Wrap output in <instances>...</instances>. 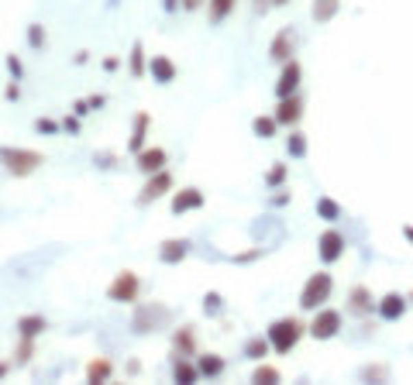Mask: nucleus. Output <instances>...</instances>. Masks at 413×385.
Here are the masks:
<instances>
[{
	"instance_id": "f257e3e1",
	"label": "nucleus",
	"mask_w": 413,
	"mask_h": 385,
	"mask_svg": "<svg viewBox=\"0 0 413 385\" xmlns=\"http://www.w3.org/2000/svg\"><path fill=\"white\" fill-rule=\"evenodd\" d=\"M42 162H45V159H42V152H35V148H11V145L0 148V165H4L14 179L32 176Z\"/></svg>"
},
{
	"instance_id": "f03ea898",
	"label": "nucleus",
	"mask_w": 413,
	"mask_h": 385,
	"mask_svg": "<svg viewBox=\"0 0 413 385\" xmlns=\"http://www.w3.org/2000/svg\"><path fill=\"white\" fill-rule=\"evenodd\" d=\"M138 292H141V279H138V272H131V268L117 272V275L110 279V285H107V299H110V303H134Z\"/></svg>"
},
{
	"instance_id": "7ed1b4c3",
	"label": "nucleus",
	"mask_w": 413,
	"mask_h": 385,
	"mask_svg": "<svg viewBox=\"0 0 413 385\" xmlns=\"http://www.w3.org/2000/svg\"><path fill=\"white\" fill-rule=\"evenodd\" d=\"M303 337V323L300 320H276L272 327H269V344L279 351V354H286L290 347H296V340Z\"/></svg>"
},
{
	"instance_id": "20e7f679",
	"label": "nucleus",
	"mask_w": 413,
	"mask_h": 385,
	"mask_svg": "<svg viewBox=\"0 0 413 385\" xmlns=\"http://www.w3.org/2000/svg\"><path fill=\"white\" fill-rule=\"evenodd\" d=\"M327 296H331V275H327V272H317V275L307 279V285H303V292H300V306H303V310H317V306H324Z\"/></svg>"
},
{
	"instance_id": "39448f33",
	"label": "nucleus",
	"mask_w": 413,
	"mask_h": 385,
	"mask_svg": "<svg viewBox=\"0 0 413 385\" xmlns=\"http://www.w3.org/2000/svg\"><path fill=\"white\" fill-rule=\"evenodd\" d=\"M169 189H172V176H169L165 169H158V172H152V176H148L145 189L138 193V203H141V207H145V203H155V200H162Z\"/></svg>"
},
{
	"instance_id": "423d86ee",
	"label": "nucleus",
	"mask_w": 413,
	"mask_h": 385,
	"mask_svg": "<svg viewBox=\"0 0 413 385\" xmlns=\"http://www.w3.org/2000/svg\"><path fill=\"white\" fill-rule=\"evenodd\" d=\"M165 320H169L165 306H138L131 327H134V334H148V330H158V323H165Z\"/></svg>"
},
{
	"instance_id": "0eeeda50",
	"label": "nucleus",
	"mask_w": 413,
	"mask_h": 385,
	"mask_svg": "<svg viewBox=\"0 0 413 385\" xmlns=\"http://www.w3.org/2000/svg\"><path fill=\"white\" fill-rule=\"evenodd\" d=\"M200 207H203V189L182 186V189L172 193V213H176V217H179V213H189V210H200Z\"/></svg>"
},
{
	"instance_id": "6e6552de",
	"label": "nucleus",
	"mask_w": 413,
	"mask_h": 385,
	"mask_svg": "<svg viewBox=\"0 0 413 385\" xmlns=\"http://www.w3.org/2000/svg\"><path fill=\"white\" fill-rule=\"evenodd\" d=\"M148 128H152V114L148 110H138L134 121H131V138H128V152H141L145 141H148Z\"/></svg>"
},
{
	"instance_id": "1a4fd4ad",
	"label": "nucleus",
	"mask_w": 413,
	"mask_h": 385,
	"mask_svg": "<svg viewBox=\"0 0 413 385\" xmlns=\"http://www.w3.org/2000/svg\"><path fill=\"white\" fill-rule=\"evenodd\" d=\"M338 327H341V313H338V310H320V313L314 316V323H310V334L320 337V340H327V337L338 334Z\"/></svg>"
},
{
	"instance_id": "9d476101",
	"label": "nucleus",
	"mask_w": 413,
	"mask_h": 385,
	"mask_svg": "<svg viewBox=\"0 0 413 385\" xmlns=\"http://www.w3.org/2000/svg\"><path fill=\"white\" fill-rule=\"evenodd\" d=\"M317 255H320V261H338L341 255H344V237L338 234V231H327V234H320V241H317Z\"/></svg>"
},
{
	"instance_id": "9b49d317",
	"label": "nucleus",
	"mask_w": 413,
	"mask_h": 385,
	"mask_svg": "<svg viewBox=\"0 0 413 385\" xmlns=\"http://www.w3.org/2000/svg\"><path fill=\"white\" fill-rule=\"evenodd\" d=\"M172 351H176L179 358L196 354V327H193V323H182V327L172 330Z\"/></svg>"
},
{
	"instance_id": "f8f14e48",
	"label": "nucleus",
	"mask_w": 413,
	"mask_h": 385,
	"mask_svg": "<svg viewBox=\"0 0 413 385\" xmlns=\"http://www.w3.org/2000/svg\"><path fill=\"white\" fill-rule=\"evenodd\" d=\"M165 148H141L138 155H134V165H138V172H145V176H152V172H158V169H165Z\"/></svg>"
},
{
	"instance_id": "ddd939ff",
	"label": "nucleus",
	"mask_w": 413,
	"mask_h": 385,
	"mask_svg": "<svg viewBox=\"0 0 413 385\" xmlns=\"http://www.w3.org/2000/svg\"><path fill=\"white\" fill-rule=\"evenodd\" d=\"M186 255H189V241H182V237H169V241L158 244V261L162 265H179Z\"/></svg>"
},
{
	"instance_id": "4468645a",
	"label": "nucleus",
	"mask_w": 413,
	"mask_h": 385,
	"mask_svg": "<svg viewBox=\"0 0 413 385\" xmlns=\"http://www.w3.org/2000/svg\"><path fill=\"white\" fill-rule=\"evenodd\" d=\"M148 73H152V80H155L158 86H169V83L176 80V62H172L169 56H152V59H148Z\"/></svg>"
},
{
	"instance_id": "2eb2a0df",
	"label": "nucleus",
	"mask_w": 413,
	"mask_h": 385,
	"mask_svg": "<svg viewBox=\"0 0 413 385\" xmlns=\"http://www.w3.org/2000/svg\"><path fill=\"white\" fill-rule=\"evenodd\" d=\"M296 86H300V62H296V59H290V62H283V76H279V83H276L279 100H283V97H293V93H296Z\"/></svg>"
},
{
	"instance_id": "dca6fc26",
	"label": "nucleus",
	"mask_w": 413,
	"mask_h": 385,
	"mask_svg": "<svg viewBox=\"0 0 413 385\" xmlns=\"http://www.w3.org/2000/svg\"><path fill=\"white\" fill-rule=\"evenodd\" d=\"M290 52H293V32H290V28H283V32L272 38L269 56H272L276 62H290Z\"/></svg>"
},
{
	"instance_id": "f3484780",
	"label": "nucleus",
	"mask_w": 413,
	"mask_h": 385,
	"mask_svg": "<svg viewBox=\"0 0 413 385\" xmlns=\"http://www.w3.org/2000/svg\"><path fill=\"white\" fill-rule=\"evenodd\" d=\"M18 337H38L49 323H45V316L42 313H25V316H18Z\"/></svg>"
},
{
	"instance_id": "a211bd4d",
	"label": "nucleus",
	"mask_w": 413,
	"mask_h": 385,
	"mask_svg": "<svg viewBox=\"0 0 413 385\" xmlns=\"http://www.w3.org/2000/svg\"><path fill=\"white\" fill-rule=\"evenodd\" d=\"M300 114H303V104H300L296 97H283V104H279V110H276V121H279V124H296Z\"/></svg>"
},
{
	"instance_id": "6ab92c4d",
	"label": "nucleus",
	"mask_w": 413,
	"mask_h": 385,
	"mask_svg": "<svg viewBox=\"0 0 413 385\" xmlns=\"http://www.w3.org/2000/svg\"><path fill=\"white\" fill-rule=\"evenodd\" d=\"M110 375H114V364H110L107 358H93V361L86 364V382H93V385L110 382Z\"/></svg>"
},
{
	"instance_id": "aec40b11",
	"label": "nucleus",
	"mask_w": 413,
	"mask_h": 385,
	"mask_svg": "<svg viewBox=\"0 0 413 385\" xmlns=\"http://www.w3.org/2000/svg\"><path fill=\"white\" fill-rule=\"evenodd\" d=\"M128 73H131L134 80H141V76L148 73V59H145V45H141V42H134V45H131V56H128Z\"/></svg>"
},
{
	"instance_id": "412c9836",
	"label": "nucleus",
	"mask_w": 413,
	"mask_h": 385,
	"mask_svg": "<svg viewBox=\"0 0 413 385\" xmlns=\"http://www.w3.org/2000/svg\"><path fill=\"white\" fill-rule=\"evenodd\" d=\"M172 378H176V382H182V385H193V382L200 378V368H196V364H189L186 358H179V354H176V361H172Z\"/></svg>"
},
{
	"instance_id": "4be33fe9",
	"label": "nucleus",
	"mask_w": 413,
	"mask_h": 385,
	"mask_svg": "<svg viewBox=\"0 0 413 385\" xmlns=\"http://www.w3.org/2000/svg\"><path fill=\"white\" fill-rule=\"evenodd\" d=\"M235 4H238V0H206V14H211L214 25H221L224 18L235 14Z\"/></svg>"
},
{
	"instance_id": "5701e85b",
	"label": "nucleus",
	"mask_w": 413,
	"mask_h": 385,
	"mask_svg": "<svg viewBox=\"0 0 413 385\" xmlns=\"http://www.w3.org/2000/svg\"><path fill=\"white\" fill-rule=\"evenodd\" d=\"M196 368H200V375H206V378H217V375L224 371V358H217V354H200Z\"/></svg>"
},
{
	"instance_id": "b1692460",
	"label": "nucleus",
	"mask_w": 413,
	"mask_h": 385,
	"mask_svg": "<svg viewBox=\"0 0 413 385\" xmlns=\"http://www.w3.org/2000/svg\"><path fill=\"white\" fill-rule=\"evenodd\" d=\"M32 358H35V337H21V340H18V351H14L11 361L21 368V364H28Z\"/></svg>"
},
{
	"instance_id": "393cba45",
	"label": "nucleus",
	"mask_w": 413,
	"mask_h": 385,
	"mask_svg": "<svg viewBox=\"0 0 413 385\" xmlns=\"http://www.w3.org/2000/svg\"><path fill=\"white\" fill-rule=\"evenodd\" d=\"M45 42H49L45 28H42V25H28V49H32V52H42Z\"/></svg>"
},
{
	"instance_id": "a878e982",
	"label": "nucleus",
	"mask_w": 413,
	"mask_h": 385,
	"mask_svg": "<svg viewBox=\"0 0 413 385\" xmlns=\"http://www.w3.org/2000/svg\"><path fill=\"white\" fill-rule=\"evenodd\" d=\"M379 313H382L386 320H396V316L403 313V299H399V296H386L382 306H379Z\"/></svg>"
},
{
	"instance_id": "bb28decb",
	"label": "nucleus",
	"mask_w": 413,
	"mask_h": 385,
	"mask_svg": "<svg viewBox=\"0 0 413 385\" xmlns=\"http://www.w3.org/2000/svg\"><path fill=\"white\" fill-rule=\"evenodd\" d=\"M269 347H272V344H269V337H252V340L245 344V354H248V358H266V354H269Z\"/></svg>"
},
{
	"instance_id": "cd10ccee",
	"label": "nucleus",
	"mask_w": 413,
	"mask_h": 385,
	"mask_svg": "<svg viewBox=\"0 0 413 385\" xmlns=\"http://www.w3.org/2000/svg\"><path fill=\"white\" fill-rule=\"evenodd\" d=\"M334 11H338V0H314V18H317V21L334 18Z\"/></svg>"
},
{
	"instance_id": "c85d7f7f",
	"label": "nucleus",
	"mask_w": 413,
	"mask_h": 385,
	"mask_svg": "<svg viewBox=\"0 0 413 385\" xmlns=\"http://www.w3.org/2000/svg\"><path fill=\"white\" fill-rule=\"evenodd\" d=\"M276 117H255V124H252V131L259 135V138H272L276 135Z\"/></svg>"
},
{
	"instance_id": "c756f323",
	"label": "nucleus",
	"mask_w": 413,
	"mask_h": 385,
	"mask_svg": "<svg viewBox=\"0 0 413 385\" xmlns=\"http://www.w3.org/2000/svg\"><path fill=\"white\" fill-rule=\"evenodd\" d=\"M203 310H206V316H217V313L224 310L221 292H206V296H203Z\"/></svg>"
},
{
	"instance_id": "7c9ffc66",
	"label": "nucleus",
	"mask_w": 413,
	"mask_h": 385,
	"mask_svg": "<svg viewBox=\"0 0 413 385\" xmlns=\"http://www.w3.org/2000/svg\"><path fill=\"white\" fill-rule=\"evenodd\" d=\"M317 213H320L324 220H338V217H341V210H338L334 200H317Z\"/></svg>"
},
{
	"instance_id": "2f4dec72",
	"label": "nucleus",
	"mask_w": 413,
	"mask_h": 385,
	"mask_svg": "<svg viewBox=\"0 0 413 385\" xmlns=\"http://www.w3.org/2000/svg\"><path fill=\"white\" fill-rule=\"evenodd\" d=\"M35 131H38V135H59V131H62V124H59V121H52V117H38V121H35Z\"/></svg>"
},
{
	"instance_id": "473e14b6",
	"label": "nucleus",
	"mask_w": 413,
	"mask_h": 385,
	"mask_svg": "<svg viewBox=\"0 0 413 385\" xmlns=\"http://www.w3.org/2000/svg\"><path fill=\"white\" fill-rule=\"evenodd\" d=\"M252 382H279V371L272 364H259L255 375H252Z\"/></svg>"
},
{
	"instance_id": "72a5a7b5",
	"label": "nucleus",
	"mask_w": 413,
	"mask_h": 385,
	"mask_svg": "<svg viewBox=\"0 0 413 385\" xmlns=\"http://www.w3.org/2000/svg\"><path fill=\"white\" fill-rule=\"evenodd\" d=\"M307 152V141H303V135H290V155H303Z\"/></svg>"
},
{
	"instance_id": "f704fd0d",
	"label": "nucleus",
	"mask_w": 413,
	"mask_h": 385,
	"mask_svg": "<svg viewBox=\"0 0 413 385\" xmlns=\"http://www.w3.org/2000/svg\"><path fill=\"white\" fill-rule=\"evenodd\" d=\"M8 69H11V76H14V80H21V76H25V66H21V59H18L14 52L8 56Z\"/></svg>"
},
{
	"instance_id": "c9c22d12",
	"label": "nucleus",
	"mask_w": 413,
	"mask_h": 385,
	"mask_svg": "<svg viewBox=\"0 0 413 385\" xmlns=\"http://www.w3.org/2000/svg\"><path fill=\"white\" fill-rule=\"evenodd\" d=\"M283 179H286V165H276V169L269 172V179H266V183L276 189V186H283Z\"/></svg>"
},
{
	"instance_id": "e433bc0d",
	"label": "nucleus",
	"mask_w": 413,
	"mask_h": 385,
	"mask_svg": "<svg viewBox=\"0 0 413 385\" xmlns=\"http://www.w3.org/2000/svg\"><path fill=\"white\" fill-rule=\"evenodd\" d=\"M351 306H355V310H368V296H365V289H355V292H351Z\"/></svg>"
},
{
	"instance_id": "4c0bfd02",
	"label": "nucleus",
	"mask_w": 413,
	"mask_h": 385,
	"mask_svg": "<svg viewBox=\"0 0 413 385\" xmlns=\"http://www.w3.org/2000/svg\"><path fill=\"white\" fill-rule=\"evenodd\" d=\"M62 131H69V135H80V117H76V114H73V117L66 114V117H62Z\"/></svg>"
},
{
	"instance_id": "58836bf2",
	"label": "nucleus",
	"mask_w": 413,
	"mask_h": 385,
	"mask_svg": "<svg viewBox=\"0 0 413 385\" xmlns=\"http://www.w3.org/2000/svg\"><path fill=\"white\" fill-rule=\"evenodd\" d=\"M18 97H21V86H18V80H11L4 86V100H18Z\"/></svg>"
},
{
	"instance_id": "ea45409f",
	"label": "nucleus",
	"mask_w": 413,
	"mask_h": 385,
	"mask_svg": "<svg viewBox=\"0 0 413 385\" xmlns=\"http://www.w3.org/2000/svg\"><path fill=\"white\" fill-rule=\"evenodd\" d=\"M73 114H76V117H86V114H90V104H86V97L73 104Z\"/></svg>"
},
{
	"instance_id": "a19ab883",
	"label": "nucleus",
	"mask_w": 413,
	"mask_h": 385,
	"mask_svg": "<svg viewBox=\"0 0 413 385\" xmlns=\"http://www.w3.org/2000/svg\"><path fill=\"white\" fill-rule=\"evenodd\" d=\"M104 100H107L104 93H93V97H86V104H90V110H100V107H104Z\"/></svg>"
},
{
	"instance_id": "79ce46f5",
	"label": "nucleus",
	"mask_w": 413,
	"mask_h": 385,
	"mask_svg": "<svg viewBox=\"0 0 413 385\" xmlns=\"http://www.w3.org/2000/svg\"><path fill=\"white\" fill-rule=\"evenodd\" d=\"M93 162H97L100 169H110V165H114V155H97Z\"/></svg>"
},
{
	"instance_id": "37998d69",
	"label": "nucleus",
	"mask_w": 413,
	"mask_h": 385,
	"mask_svg": "<svg viewBox=\"0 0 413 385\" xmlns=\"http://www.w3.org/2000/svg\"><path fill=\"white\" fill-rule=\"evenodd\" d=\"M117 66H121V59H117V56H110V59H104V69H107V73H114Z\"/></svg>"
},
{
	"instance_id": "c03bdc74",
	"label": "nucleus",
	"mask_w": 413,
	"mask_h": 385,
	"mask_svg": "<svg viewBox=\"0 0 413 385\" xmlns=\"http://www.w3.org/2000/svg\"><path fill=\"white\" fill-rule=\"evenodd\" d=\"M162 8H165V14H176L179 11V0H162Z\"/></svg>"
},
{
	"instance_id": "a18cd8bd",
	"label": "nucleus",
	"mask_w": 413,
	"mask_h": 385,
	"mask_svg": "<svg viewBox=\"0 0 413 385\" xmlns=\"http://www.w3.org/2000/svg\"><path fill=\"white\" fill-rule=\"evenodd\" d=\"M179 4H182L186 11H196V8H203V0H179Z\"/></svg>"
},
{
	"instance_id": "49530a36",
	"label": "nucleus",
	"mask_w": 413,
	"mask_h": 385,
	"mask_svg": "<svg viewBox=\"0 0 413 385\" xmlns=\"http://www.w3.org/2000/svg\"><path fill=\"white\" fill-rule=\"evenodd\" d=\"M11 368H14V361H0V378H4V375H8Z\"/></svg>"
},
{
	"instance_id": "de8ad7c7",
	"label": "nucleus",
	"mask_w": 413,
	"mask_h": 385,
	"mask_svg": "<svg viewBox=\"0 0 413 385\" xmlns=\"http://www.w3.org/2000/svg\"><path fill=\"white\" fill-rule=\"evenodd\" d=\"M406 237H410V241H413V227H406Z\"/></svg>"
},
{
	"instance_id": "09e8293b",
	"label": "nucleus",
	"mask_w": 413,
	"mask_h": 385,
	"mask_svg": "<svg viewBox=\"0 0 413 385\" xmlns=\"http://www.w3.org/2000/svg\"><path fill=\"white\" fill-rule=\"evenodd\" d=\"M269 4H286V0H269Z\"/></svg>"
}]
</instances>
